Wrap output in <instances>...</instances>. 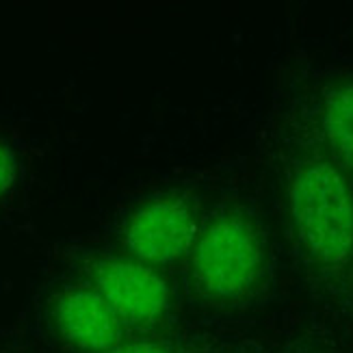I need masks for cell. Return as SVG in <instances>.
<instances>
[{"mask_svg":"<svg viewBox=\"0 0 353 353\" xmlns=\"http://www.w3.org/2000/svg\"><path fill=\"white\" fill-rule=\"evenodd\" d=\"M284 199L301 256L327 280L353 269V189L343 167L325 154H299L286 165Z\"/></svg>","mask_w":353,"mask_h":353,"instance_id":"1","label":"cell"},{"mask_svg":"<svg viewBox=\"0 0 353 353\" xmlns=\"http://www.w3.org/2000/svg\"><path fill=\"white\" fill-rule=\"evenodd\" d=\"M57 336L85 353H104L124 339L126 325L94 286H68L50 301Z\"/></svg>","mask_w":353,"mask_h":353,"instance_id":"5","label":"cell"},{"mask_svg":"<svg viewBox=\"0 0 353 353\" xmlns=\"http://www.w3.org/2000/svg\"><path fill=\"white\" fill-rule=\"evenodd\" d=\"M202 223L187 193H161L128 214L121 228V245L128 258L154 269L170 267L189 258Z\"/></svg>","mask_w":353,"mask_h":353,"instance_id":"3","label":"cell"},{"mask_svg":"<svg viewBox=\"0 0 353 353\" xmlns=\"http://www.w3.org/2000/svg\"><path fill=\"white\" fill-rule=\"evenodd\" d=\"M319 126L330 157L353 172V81L330 87L321 98Z\"/></svg>","mask_w":353,"mask_h":353,"instance_id":"6","label":"cell"},{"mask_svg":"<svg viewBox=\"0 0 353 353\" xmlns=\"http://www.w3.org/2000/svg\"><path fill=\"white\" fill-rule=\"evenodd\" d=\"M18 178V159H15L13 150L0 141V199H3Z\"/></svg>","mask_w":353,"mask_h":353,"instance_id":"8","label":"cell"},{"mask_svg":"<svg viewBox=\"0 0 353 353\" xmlns=\"http://www.w3.org/2000/svg\"><path fill=\"white\" fill-rule=\"evenodd\" d=\"M187 263L191 290L204 305L245 308L267 282L265 234L245 208L223 206L204 219Z\"/></svg>","mask_w":353,"mask_h":353,"instance_id":"2","label":"cell"},{"mask_svg":"<svg viewBox=\"0 0 353 353\" xmlns=\"http://www.w3.org/2000/svg\"><path fill=\"white\" fill-rule=\"evenodd\" d=\"M104 353H195L191 345H184L174 339H128L121 341L117 347Z\"/></svg>","mask_w":353,"mask_h":353,"instance_id":"7","label":"cell"},{"mask_svg":"<svg viewBox=\"0 0 353 353\" xmlns=\"http://www.w3.org/2000/svg\"><path fill=\"white\" fill-rule=\"evenodd\" d=\"M87 275L126 327L152 330L172 312V286L161 269L128 256H102L87 265Z\"/></svg>","mask_w":353,"mask_h":353,"instance_id":"4","label":"cell"}]
</instances>
